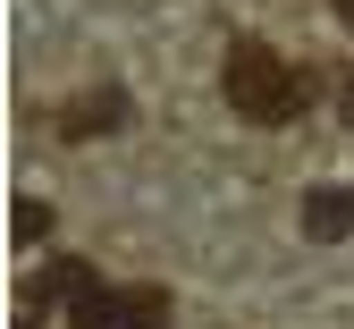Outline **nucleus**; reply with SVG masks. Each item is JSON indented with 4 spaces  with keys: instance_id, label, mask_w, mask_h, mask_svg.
Returning <instances> with one entry per match:
<instances>
[{
    "instance_id": "nucleus-1",
    "label": "nucleus",
    "mask_w": 354,
    "mask_h": 329,
    "mask_svg": "<svg viewBox=\"0 0 354 329\" xmlns=\"http://www.w3.org/2000/svg\"><path fill=\"white\" fill-rule=\"evenodd\" d=\"M34 296L42 304H68L76 329H169V296L160 287H110L93 262L76 254H51L34 270Z\"/></svg>"
},
{
    "instance_id": "nucleus-6",
    "label": "nucleus",
    "mask_w": 354,
    "mask_h": 329,
    "mask_svg": "<svg viewBox=\"0 0 354 329\" xmlns=\"http://www.w3.org/2000/svg\"><path fill=\"white\" fill-rule=\"evenodd\" d=\"M337 110H346V127H354V76H346V93H337Z\"/></svg>"
},
{
    "instance_id": "nucleus-4",
    "label": "nucleus",
    "mask_w": 354,
    "mask_h": 329,
    "mask_svg": "<svg viewBox=\"0 0 354 329\" xmlns=\"http://www.w3.org/2000/svg\"><path fill=\"white\" fill-rule=\"evenodd\" d=\"M304 237L313 245H346L354 237V186H313L304 195Z\"/></svg>"
},
{
    "instance_id": "nucleus-5",
    "label": "nucleus",
    "mask_w": 354,
    "mask_h": 329,
    "mask_svg": "<svg viewBox=\"0 0 354 329\" xmlns=\"http://www.w3.org/2000/svg\"><path fill=\"white\" fill-rule=\"evenodd\" d=\"M42 237H51V203L17 195V245H42Z\"/></svg>"
},
{
    "instance_id": "nucleus-2",
    "label": "nucleus",
    "mask_w": 354,
    "mask_h": 329,
    "mask_svg": "<svg viewBox=\"0 0 354 329\" xmlns=\"http://www.w3.org/2000/svg\"><path fill=\"white\" fill-rule=\"evenodd\" d=\"M219 93H228V110L245 127H295L304 110H313V76H304L295 60H279L261 34H236L228 60H219Z\"/></svg>"
},
{
    "instance_id": "nucleus-3",
    "label": "nucleus",
    "mask_w": 354,
    "mask_h": 329,
    "mask_svg": "<svg viewBox=\"0 0 354 329\" xmlns=\"http://www.w3.org/2000/svg\"><path fill=\"white\" fill-rule=\"evenodd\" d=\"M51 127L68 135V144H84V135H118V127H127V93H118V85H102V93H76V102H68Z\"/></svg>"
},
{
    "instance_id": "nucleus-7",
    "label": "nucleus",
    "mask_w": 354,
    "mask_h": 329,
    "mask_svg": "<svg viewBox=\"0 0 354 329\" xmlns=\"http://www.w3.org/2000/svg\"><path fill=\"white\" fill-rule=\"evenodd\" d=\"M329 9H337V26H354V0H329Z\"/></svg>"
}]
</instances>
